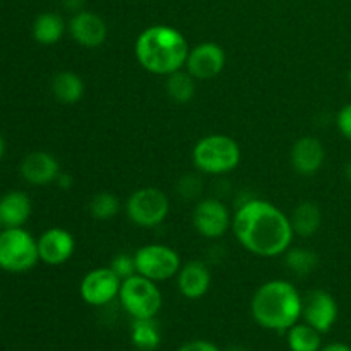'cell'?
Listing matches in <instances>:
<instances>
[{
  "label": "cell",
  "mask_w": 351,
  "mask_h": 351,
  "mask_svg": "<svg viewBox=\"0 0 351 351\" xmlns=\"http://www.w3.org/2000/svg\"><path fill=\"white\" fill-rule=\"evenodd\" d=\"M226 65V53L218 43L204 41L189 51L185 71L191 72L195 81H209L218 77Z\"/></svg>",
  "instance_id": "8fae6325"
},
{
  "label": "cell",
  "mask_w": 351,
  "mask_h": 351,
  "mask_svg": "<svg viewBox=\"0 0 351 351\" xmlns=\"http://www.w3.org/2000/svg\"><path fill=\"white\" fill-rule=\"evenodd\" d=\"M119 300L132 319H154L163 307V295L156 281L141 274L122 281Z\"/></svg>",
  "instance_id": "8992f818"
},
{
  "label": "cell",
  "mask_w": 351,
  "mask_h": 351,
  "mask_svg": "<svg viewBox=\"0 0 351 351\" xmlns=\"http://www.w3.org/2000/svg\"><path fill=\"white\" fill-rule=\"evenodd\" d=\"M75 250V240L71 232L60 226H53L41 233L38 239V254L41 263L48 266H62L67 263Z\"/></svg>",
  "instance_id": "5bb4252c"
},
{
  "label": "cell",
  "mask_w": 351,
  "mask_h": 351,
  "mask_svg": "<svg viewBox=\"0 0 351 351\" xmlns=\"http://www.w3.org/2000/svg\"><path fill=\"white\" fill-rule=\"evenodd\" d=\"M177 351H221L215 343L206 341V339H192L184 343Z\"/></svg>",
  "instance_id": "f546056e"
},
{
  "label": "cell",
  "mask_w": 351,
  "mask_h": 351,
  "mask_svg": "<svg viewBox=\"0 0 351 351\" xmlns=\"http://www.w3.org/2000/svg\"><path fill=\"white\" fill-rule=\"evenodd\" d=\"M33 204L24 192L12 191L0 197V219L3 228H19L29 219Z\"/></svg>",
  "instance_id": "ac0fdd59"
},
{
  "label": "cell",
  "mask_w": 351,
  "mask_h": 351,
  "mask_svg": "<svg viewBox=\"0 0 351 351\" xmlns=\"http://www.w3.org/2000/svg\"><path fill=\"white\" fill-rule=\"evenodd\" d=\"M113 271H115L117 276L120 280H127V278L134 276L136 273V261H134V254H117L112 259V264H110Z\"/></svg>",
  "instance_id": "4316f807"
},
{
  "label": "cell",
  "mask_w": 351,
  "mask_h": 351,
  "mask_svg": "<svg viewBox=\"0 0 351 351\" xmlns=\"http://www.w3.org/2000/svg\"><path fill=\"white\" fill-rule=\"evenodd\" d=\"M338 302L329 291L312 290L304 298V307H302L304 322L317 329L321 335L331 331L332 326L338 321Z\"/></svg>",
  "instance_id": "7c38bea8"
},
{
  "label": "cell",
  "mask_w": 351,
  "mask_h": 351,
  "mask_svg": "<svg viewBox=\"0 0 351 351\" xmlns=\"http://www.w3.org/2000/svg\"><path fill=\"white\" fill-rule=\"evenodd\" d=\"M233 216L225 202L216 197H206L197 201L192 211V225L195 232L209 240L221 239L232 228Z\"/></svg>",
  "instance_id": "9c48e42d"
},
{
  "label": "cell",
  "mask_w": 351,
  "mask_h": 351,
  "mask_svg": "<svg viewBox=\"0 0 351 351\" xmlns=\"http://www.w3.org/2000/svg\"><path fill=\"white\" fill-rule=\"evenodd\" d=\"M69 34L84 48H98L108 38V26L99 14L91 10H79L67 24Z\"/></svg>",
  "instance_id": "4fadbf2b"
},
{
  "label": "cell",
  "mask_w": 351,
  "mask_h": 351,
  "mask_svg": "<svg viewBox=\"0 0 351 351\" xmlns=\"http://www.w3.org/2000/svg\"><path fill=\"white\" fill-rule=\"evenodd\" d=\"M304 298L293 283L269 280L261 285L250 302L252 317L261 328L287 332L302 317Z\"/></svg>",
  "instance_id": "3957f363"
},
{
  "label": "cell",
  "mask_w": 351,
  "mask_h": 351,
  "mask_svg": "<svg viewBox=\"0 0 351 351\" xmlns=\"http://www.w3.org/2000/svg\"><path fill=\"white\" fill-rule=\"evenodd\" d=\"M122 280L112 267H96L91 269L79 285L81 298L91 307H105L119 298Z\"/></svg>",
  "instance_id": "30bf717a"
},
{
  "label": "cell",
  "mask_w": 351,
  "mask_h": 351,
  "mask_svg": "<svg viewBox=\"0 0 351 351\" xmlns=\"http://www.w3.org/2000/svg\"><path fill=\"white\" fill-rule=\"evenodd\" d=\"M291 226H293L295 235H300L304 239L315 235L321 228L322 211L315 202L304 201L293 209L290 216Z\"/></svg>",
  "instance_id": "44dd1931"
},
{
  "label": "cell",
  "mask_w": 351,
  "mask_h": 351,
  "mask_svg": "<svg viewBox=\"0 0 351 351\" xmlns=\"http://www.w3.org/2000/svg\"><path fill=\"white\" fill-rule=\"evenodd\" d=\"M336 127L345 139L351 141V103L341 106V110L336 115Z\"/></svg>",
  "instance_id": "f1b7e54d"
},
{
  "label": "cell",
  "mask_w": 351,
  "mask_h": 351,
  "mask_svg": "<svg viewBox=\"0 0 351 351\" xmlns=\"http://www.w3.org/2000/svg\"><path fill=\"white\" fill-rule=\"evenodd\" d=\"M167 93L177 105H185L195 95V79L185 69L167 75Z\"/></svg>",
  "instance_id": "cb8c5ba5"
},
{
  "label": "cell",
  "mask_w": 351,
  "mask_h": 351,
  "mask_svg": "<svg viewBox=\"0 0 351 351\" xmlns=\"http://www.w3.org/2000/svg\"><path fill=\"white\" fill-rule=\"evenodd\" d=\"M202 182L201 178L195 177V175H185L178 182V191H180L182 197L185 199H194L197 197L199 192H201Z\"/></svg>",
  "instance_id": "83f0119b"
},
{
  "label": "cell",
  "mask_w": 351,
  "mask_h": 351,
  "mask_svg": "<svg viewBox=\"0 0 351 351\" xmlns=\"http://www.w3.org/2000/svg\"><path fill=\"white\" fill-rule=\"evenodd\" d=\"M285 264L297 276H308L319 266V257L311 249H288L285 252Z\"/></svg>",
  "instance_id": "d4e9b609"
},
{
  "label": "cell",
  "mask_w": 351,
  "mask_h": 351,
  "mask_svg": "<svg viewBox=\"0 0 351 351\" xmlns=\"http://www.w3.org/2000/svg\"><path fill=\"white\" fill-rule=\"evenodd\" d=\"M67 24L64 17L57 12H43L36 16L33 23V38L36 43L50 47L64 38Z\"/></svg>",
  "instance_id": "ffe728a7"
},
{
  "label": "cell",
  "mask_w": 351,
  "mask_h": 351,
  "mask_svg": "<svg viewBox=\"0 0 351 351\" xmlns=\"http://www.w3.org/2000/svg\"><path fill=\"white\" fill-rule=\"evenodd\" d=\"M134 261H136V273L156 283L175 278L182 267L177 250L163 243L139 247L134 252Z\"/></svg>",
  "instance_id": "ba28073f"
},
{
  "label": "cell",
  "mask_w": 351,
  "mask_h": 351,
  "mask_svg": "<svg viewBox=\"0 0 351 351\" xmlns=\"http://www.w3.org/2000/svg\"><path fill=\"white\" fill-rule=\"evenodd\" d=\"M130 341L141 351H154L161 345L160 326L154 319H134L130 326Z\"/></svg>",
  "instance_id": "7402d4cb"
},
{
  "label": "cell",
  "mask_w": 351,
  "mask_h": 351,
  "mask_svg": "<svg viewBox=\"0 0 351 351\" xmlns=\"http://www.w3.org/2000/svg\"><path fill=\"white\" fill-rule=\"evenodd\" d=\"M242 160L239 143L225 134H209L192 149L194 167L204 175H225L235 170Z\"/></svg>",
  "instance_id": "277c9868"
},
{
  "label": "cell",
  "mask_w": 351,
  "mask_h": 351,
  "mask_svg": "<svg viewBox=\"0 0 351 351\" xmlns=\"http://www.w3.org/2000/svg\"><path fill=\"white\" fill-rule=\"evenodd\" d=\"M3 154H5V139H3L2 134H0V160L3 158Z\"/></svg>",
  "instance_id": "836d02e7"
},
{
  "label": "cell",
  "mask_w": 351,
  "mask_h": 351,
  "mask_svg": "<svg viewBox=\"0 0 351 351\" xmlns=\"http://www.w3.org/2000/svg\"><path fill=\"white\" fill-rule=\"evenodd\" d=\"M84 2L86 0H62V5H64L65 10L75 14L79 10H84Z\"/></svg>",
  "instance_id": "4dcf8cb0"
},
{
  "label": "cell",
  "mask_w": 351,
  "mask_h": 351,
  "mask_svg": "<svg viewBox=\"0 0 351 351\" xmlns=\"http://www.w3.org/2000/svg\"><path fill=\"white\" fill-rule=\"evenodd\" d=\"M51 95L62 105H75L84 96V81L72 71H62L51 79Z\"/></svg>",
  "instance_id": "d6986e66"
},
{
  "label": "cell",
  "mask_w": 351,
  "mask_h": 351,
  "mask_svg": "<svg viewBox=\"0 0 351 351\" xmlns=\"http://www.w3.org/2000/svg\"><path fill=\"white\" fill-rule=\"evenodd\" d=\"M2 226H3V225H2V219H0V230H2Z\"/></svg>",
  "instance_id": "8d00e7d4"
},
{
  "label": "cell",
  "mask_w": 351,
  "mask_h": 351,
  "mask_svg": "<svg viewBox=\"0 0 351 351\" xmlns=\"http://www.w3.org/2000/svg\"><path fill=\"white\" fill-rule=\"evenodd\" d=\"M55 184L62 189H71L72 187V177L69 173H62L60 171V175H58V178Z\"/></svg>",
  "instance_id": "d6a6232c"
},
{
  "label": "cell",
  "mask_w": 351,
  "mask_h": 351,
  "mask_svg": "<svg viewBox=\"0 0 351 351\" xmlns=\"http://www.w3.org/2000/svg\"><path fill=\"white\" fill-rule=\"evenodd\" d=\"M120 199L112 192H98L89 201V215L98 221H108L120 213Z\"/></svg>",
  "instance_id": "484cf974"
},
{
  "label": "cell",
  "mask_w": 351,
  "mask_h": 351,
  "mask_svg": "<svg viewBox=\"0 0 351 351\" xmlns=\"http://www.w3.org/2000/svg\"><path fill=\"white\" fill-rule=\"evenodd\" d=\"M175 278L180 295L189 300H199L211 288V271L202 261H191L184 264Z\"/></svg>",
  "instance_id": "e0dca14e"
},
{
  "label": "cell",
  "mask_w": 351,
  "mask_h": 351,
  "mask_svg": "<svg viewBox=\"0 0 351 351\" xmlns=\"http://www.w3.org/2000/svg\"><path fill=\"white\" fill-rule=\"evenodd\" d=\"M326 161L324 144L317 137H300L291 147V167L302 177H312Z\"/></svg>",
  "instance_id": "9a60e30c"
},
{
  "label": "cell",
  "mask_w": 351,
  "mask_h": 351,
  "mask_svg": "<svg viewBox=\"0 0 351 351\" xmlns=\"http://www.w3.org/2000/svg\"><path fill=\"white\" fill-rule=\"evenodd\" d=\"M232 232L243 249L259 257L283 256L295 237L290 216L264 199H247L237 208Z\"/></svg>",
  "instance_id": "6da1fadb"
},
{
  "label": "cell",
  "mask_w": 351,
  "mask_h": 351,
  "mask_svg": "<svg viewBox=\"0 0 351 351\" xmlns=\"http://www.w3.org/2000/svg\"><path fill=\"white\" fill-rule=\"evenodd\" d=\"M40 263L38 240L29 232L19 228L0 230V269L23 274Z\"/></svg>",
  "instance_id": "5b68a950"
},
{
  "label": "cell",
  "mask_w": 351,
  "mask_h": 351,
  "mask_svg": "<svg viewBox=\"0 0 351 351\" xmlns=\"http://www.w3.org/2000/svg\"><path fill=\"white\" fill-rule=\"evenodd\" d=\"M345 175H346V178H348V180L351 182V160L348 161V165H346V168H345Z\"/></svg>",
  "instance_id": "e575fe53"
},
{
  "label": "cell",
  "mask_w": 351,
  "mask_h": 351,
  "mask_svg": "<svg viewBox=\"0 0 351 351\" xmlns=\"http://www.w3.org/2000/svg\"><path fill=\"white\" fill-rule=\"evenodd\" d=\"M21 175L31 185H48L57 182L60 163L47 151H33L21 161Z\"/></svg>",
  "instance_id": "2e32d148"
},
{
  "label": "cell",
  "mask_w": 351,
  "mask_h": 351,
  "mask_svg": "<svg viewBox=\"0 0 351 351\" xmlns=\"http://www.w3.org/2000/svg\"><path fill=\"white\" fill-rule=\"evenodd\" d=\"M348 84H350V88H351V67H350V71H348Z\"/></svg>",
  "instance_id": "d590c367"
},
{
  "label": "cell",
  "mask_w": 351,
  "mask_h": 351,
  "mask_svg": "<svg viewBox=\"0 0 351 351\" xmlns=\"http://www.w3.org/2000/svg\"><path fill=\"white\" fill-rule=\"evenodd\" d=\"M288 348L291 351H321V332L307 322H297L287 331Z\"/></svg>",
  "instance_id": "603a6c76"
},
{
  "label": "cell",
  "mask_w": 351,
  "mask_h": 351,
  "mask_svg": "<svg viewBox=\"0 0 351 351\" xmlns=\"http://www.w3.org/2000/svg\"><path fill=\"white\" fill-rule=\"evenodd\" d=\"M321 351H351V346L346 343H329L328 346H322Z\"/></svg>",
  "instance_id": "1f68e13d"
},
{
  "label": "cell",
  "mask_w": 351,
  "mask_h": 351,
  "mask_svg": "<svg viewBox=\"0 0 351 351\" xmlns=\"http://www.w3.org/2000/svg\"><path fill=\"white\" fill-rule=\"evenodd\" d=\"M134 51L144 71L167 77L180 69H185L191 47L187 38L177 27L153 24L137 36Z\"/></svg>",
  "instance_id": "7a4b0ae2"
},
{
  "label": "cell",
  "mask_w": 351,
  "mask_h": 351,
  "mask_svg": "<svg viewBox=\"0 0 351 351\" xmlns=\"http://www.w3.org/2000/svg\"><path fill=\"white\" fill-rule=\"evenodd\" d=\"M125 213L130 223L139 228H156L170 213V201L163 191L156 187L137 189L125 202Z\"/></svg>",
  "instance_id": "52a82bcc"
}]
</instances>
